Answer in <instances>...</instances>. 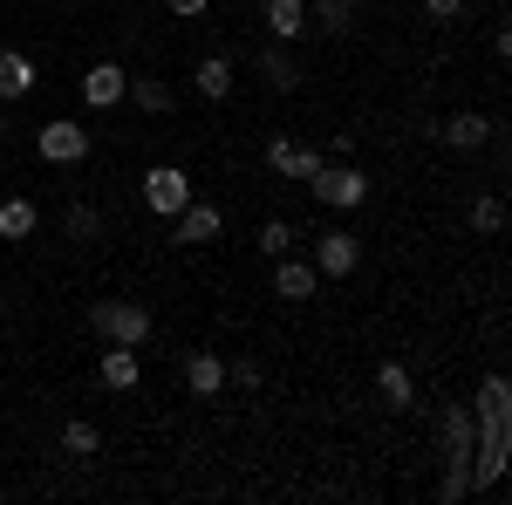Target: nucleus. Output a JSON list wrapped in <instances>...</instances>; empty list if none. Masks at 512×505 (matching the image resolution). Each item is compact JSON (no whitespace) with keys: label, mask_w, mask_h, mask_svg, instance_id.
Instances as JSON below:
<instances>
[{"label":"nucleus","mask_w":512,"mask_h":505,"mask_svg":"<svg viewBox=\"0 0 512 505\" xmlns=\"http://www.w3.org/2000/svg\"><path fill=\"white\" fill-rule=\"evenodd\" d=\"M62 233L82 239V246H89V239H103V219H96V205H89V198H76V205L62 212Z\"/></svg>","instance_id":"24"},{"label":"nucleus","mask_w":512,"mask_h":505,"mask_svg":"<svg viewBox=\"0 0 512 505\" xmlns=\"http://www.w3.org/2000/svg\"><path fill=\"white\" fill-rule=\"evenodd\" d=\"M35 151L48 157V164H82V157H89V123H69V117L41 123V130H35Z\"/></svg>","instance_id":"8"},{"label":"nucleus","mask_w":512,"mask_h":505,"mask_svg":"<svg viewBox=\"0 0 512 505\" xmlns=\"http://www.w3.org/2000/svg\"><path fill=\"white\" fill-rule=\"evenodd\" d=\"M355 28V0H308V35L342 41Z\"/></svg>","instance_id":"17"},{"label":"nucleus","mask_w":512,"mask_h":505,"mask_svg":"<svg viewBox=\"0 0 512 505\" xmlns=\"http://www.w3.org/2000/svg\"><path fill=\"white\" fill-rule=\"evenodd\" d=\"M96 376H103V389H137V376H144V362H137V349H123V342H110V349H103V362H96Z\"/></svg>","instance_id":"20"},{"label":"nucleus","mask_w":512,"mask_h":505,"mask_svg":"<svg viewBox=\"0 0 512 505\" xmlns=\"http://www.w3.org/2000/svg\"><path fill=\"white\" fill-rule=\"evenodd\" d=\"M472 403H444V417H437V444H444V478H437V499L458 505L465 492H472Z\"/></svg>","instance_id":"2"},{"label":"nucleus","mask_w":512,"mask_h":505,"mask_svg":"<svg viewBox=\"0 0 512 505\" xmlns=\"http://www.w3.org/2000/svg\"><path fill=\"white\" fill-rule=\"evenodd\" d=\"M321 164H328V151H315V144H294V137H274L267 144V171L287 178V185H308Z\"/></svg>","instance_id":"7"},{"label":"nucleus","mask_w":512,"mask_h":505,"mask_svg":"<svg viewBox=\"0 0 512 505\" xmlns=\"http://www.w3.org/2000/svg\"><path fill=\"white\" fill-rule=\"evenodd\" d=\"M35 62L21 55V48H0V103H14V96H35Z\"/></svg>","instance_id":"18"},{"label":"nucleus","mask_w":512,"mask_h":505,"mask_svg":"<svg viewBox=\"0 0 512 505\" xmlns=\"http://www.w3.org/2000/svg\"><path fill=\"white\" fill-rule=\"evenodd\" d=\"M355 267H362V239H355L349 226L315 233V273H321V280H349Z\"/></svg>","instance_id":"6"},{"label":"nucleus","mask_w":512,"mask_h":505,"mask_svg":"<svg viewBox=\"0 0 512 505\" xmlns=\"http://www.w3.org/2000/svg\"><path fill=\"white\" fill-rule=\"evenodd\" d=\"M185 389H192L198 403H212V396L226 389V355L219 349H192L185 355Z\"/></svg>","instance_id":"12"},{"label":"nucleus","mask_w":512,"mask_h":505,"mask_svg":"<svg viewBox=\"0 0 512 505\" xmlns=\"http://www.w3.org/2000/svg\"><path fill=\"white\" fill-rule=\"evenodd\" d=\"M164 7H171L178 21H205V7H212V0H164Z\"/></svg>","instance_id":"28"},{"label":"nucleus","mask_w":512,"mask_h":505,"mask_svg":"<svg viewBox=\"0 0 512 505\" xmlns=\"http://www.w3.org/2000/svg\"><path fill=\"white\" fill-rule=\"evenodd\" d=\"M294 226H287V219H267V226H260V239H253V246H260V253H267V260H280V253H294Z\"/></svg>","instance_id":"25"},{"label":"nucleus","mask_w":512,"mask_h":505,"mask_svg":"<svg viewBox=\"0 0 512 505\" xmlns=\"http://www.w3.org/2000/svg\"><path fill=\"white\" fill-rule=\"evenodd\" d=\"M492 130H499L492 117H478V110H458V117H444V123H437L431 137H444L451 151H485V144H492Z\"/></svg>","instance_id":"11"},{"label":"nucleus","mask_w":512,"mask_h":505,"mask_svg":"<svg viewBox=\"0 0 512 505\" xmlns=\"http://www.w3.org/2000/svg\"><path fill=\"white\" fill-rule=\"evenodd\" d=\"M0 137H7V117H0Z\"/></svg>","instance_id":"31"},{"label":"nucleus","mask_w":512,"mask_h":505,"mask_svg":"<svg viewBox=\"0 0 512 505\" xmlns=\"http://www.w3.org/2000/svg\"><path fill=\"white\" fill-rule=\"evenodd\" d=\"M192 198H198V185L178 171V164H151V171H144V205H151L158 219H178Z\"/></svg>","instance_id":"5"},{"label":"nucleus","mask_w":512,"mask_h":505,"mask_svg":"<svg viewBox=\"0 0 512 505\" xmlns=\"http://www.w3.org/2000/svg\"><path fill=\"white\" fill-rule=\"evenodd\" d=\"M123 103H137L144 117H171V82H158V76H130V89H123Z\"/></svg>","instance_id":"21"},{"label":"nucleus","mask_w":512,"mask_h":505,"mask_svg":"<svg viewBox=\"0 0 512 505\" xmlns=\"http://www.w3.org/2000/svg\"><path fill=\"white\" fill-rule=\"evenodd\" d=\"M219 233H226V212H219V205H205V198H192V205L171 219V239H178V246H212Z\"/></svg>","instance_id":"10"},{"label":"nucleus","mask_w":512,"mask_h":505,"mask_svg":"<svg viewBox=\"0 0 512 505\" xmlns=\"http://www.w3.org/2000/svg\"><path fill=\"white\" fill-rule=\"evenodd\" d=\"M192 82H198L205 103H226V96H233V55H198Z\"/></svg>","instance_id":"19"},{"label":"nucleus","mask_w":512,"mask_h":505,"mask_svg":"<svg viewBox=\"0 0 512 505\" xmlns=\"http://www.w3.org/2000/svg\"><path fill=\"white\" fill-rule=\"evenodd\" d=\"M226 383H239V389H260V362H226Z\"/></svg>","instance_id":"27"},{"label":"nucleus","mask_w":512,"mask_h":505,"mask_svg":"<svg viewBox=\"0 0 512 505\" xmlns=\"http://www.w3.org/2000/svg\"><path fill=\"white\" fill-rule=\"evenodd\" d=\"M253 69H260L267 89H280V96H287V89H301V69H294V55H287L280 41H260V48H253Z\"/></svg>","instance_id":"15"},{"label":"nucleus","mask_w":512,"mask_h":505,"mask_svg":"<svg viewBox=\"0 0 512 505\" xmlns=\"http://www.w3.org/2000/svg\"><path fill=\"white\" fill-rule=\"evenodd\" d=\"M376 403H383V410H417V376H410V362H383V369H376Z\"/></svg>","instance_id":"14"},{"label":"nucleus","mask_w":512,"mask_h":505,"mask_svg":"<svg viewBox=\"0 0 512 505\" xmlns=\"http://www.w3.org/2000/svg\"><path fill=\"white\" fill-rule=\"evenodd\" d=\"M472 417H478V465H472V492H492L499 485V471H506V376H485L478 383V403H472Z\"/></svg>","instance_id":"1"},{"label":"nucleus","mask_w":512,"mask_h":505,"mask_svg":"<svg viewBox=\"0 0 512 505\" xmlns=\"http://www.w3.org/2000/svg\"><path fill=\"white\" fill-rule=\"evenodd\" d=\"M0 328H7V294H0Z\"/></svg>","instance_id":"30"},{"label":"nucleus","mask_w":512,"mask_h":505,"mask_svg":"<svg viewBox=\"0 0 512 505\" xmlns=\"http://www.w3.org/2000/svg\"><path fill=\"white\" fill-rule=\"evenodd\" d=\"M76 89H82V110H117L123 89H130V69H123V62H96Z\"/></svg>","instance_id":"9"},{"label":"nucleus","mask_w":512,"mask_h":505,"mask_svg":"<svg viewBox=\"0 0 512 505\" xmlns=\"http://www.w3.org/2000/svg\"><path fill=\"white\" fill-rule=\"evenodd\" d=\"M465 226H472L478 239H499V233H506V198H499V192H478L472 205H465Z\"/></svg>","instance_id":"22"},{"label":"nucleus","mask_w":512,"mask_h":505,"mask_svg":"<svg viewBox=\"0 0 512 505\" xmlns=\"http://www.w3.org/2000/svg\"><path fill=\"white\" fill-rule=\"evenodd\" d=\"M458 7H465V0H424V14H431V21H458Z\"/></svg>","instance_id":"29"},{"label":"nucleus","mask_w":512,"mask_h":505,"mask_svg":"<svg viewBox=\"0 0 512 505\" xmlns=\"http://www.w3.org/2000/svg\"><path fill=\"white\" fill-rule=\"evenodd\" d=\"M62 451H69V458H96V451H103L96 424H69V430H62Z\"/></svg>","instance_id":"26"},{"label":"nucleus","mask_w":512,"mask_h":505,"mask_svg":"<svg viewBox=\"0 0 512 505\" xmlns=\"http://www.w3.org/2000/svg\"><path fill=\"white\" fill-rule=\"evenodd\" d=\"M260 21H267V35H274V41H301V35H308V0H267Z\"/></svg>","instance_id":"16"},{"label":"nucleus","mask_w":512,"mask_h":505,"mask_svg":"<svg viewBox=\"0 0 512 505\" xmlns=\"http://www.w3.org/2000/svg\"><path fill=\"white\" fill-rule=\"evenodd\" d=\"M35 226H41L35 198H0V239H35Z\"/></svg>","instance_id":"23"},{"label":"nucleus","mask_w":512,"mask_h":505,"mask_svg":"<svg viewBox=\"0 0 512 505\" xmlns=\"http://www.w3.org/2000/svg\"><path fill=\"white\" fill-rule=\"evenodd\" d=\"M274 294H280V301H315V294H321L315 260H294V253H280V267H274Z\"/></svg>","instance_id":"13"},{"label":"nucleus","mask_w":512,"mask_h":505,"mask_svg":"<svg viewBox=\"0 0 512 505\" xmlns=\"http://www.w3.org/2000/svg\"><path fill=\"white\" fill-rule=\"evenodd\" d=\"M308 192H315L321 205H335V212H355V205L369 198V171H362L355 157H328L315 178H308Z\"/></svg>","instance_id":"3"},{"label":"nucleus","mask_w":512,"mask_h":505,"mask_svg":"<svg viewBox=\"0 0 512 505\" xmlns=\"http://www.w3.org/2000/svg\"><path fill=\"white\" fill-rule=\"evenodd\" d=\"M89 328H96L103 342L144 349V342H151V308H144V301H96V308H89Z\"/></svg>","instance_id":"4"}]
</instances>
